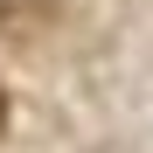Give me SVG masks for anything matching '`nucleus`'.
Wrapping results in <instances>:
<instances>
[{"instance_id": "nucleus-1", "label": "nucleus", "mask_w": 153, "mask_h": 153, "mask_svg": "<svg viewBox=\"0 0 153 153\" xmlns=\"http://www.w3.org/2000/svg\"><path fill=\"white\" fill-rule=\"evenodd\" d=\"M0 125H7V97H0Z\"/></svg>"}]
</instances>
